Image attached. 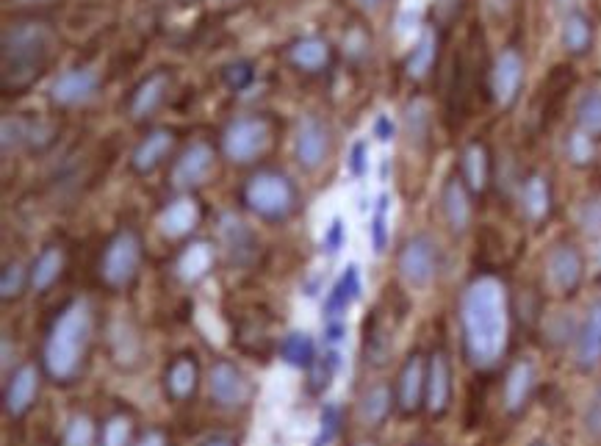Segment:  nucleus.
Returning <instances> with one entry per match:
<instances>
[{
	"mask_svg": "<svg viewBox=\"0 0 601 446\" xmlns=\"http://www.w3.org/2000/svg\"><path fill=\"white\" fill-rule=\"evenodd\" d=\"M53 37L42 23H17L3 31V86L25 89L39 78L50 59Z\"/></svg>",
	"mask_w": 601,
	"mask_h": 446,
	"instance_id": "7ed1b4c3",
	"label": "nucleus"
},
{
	"mask_svg": "<svg viewBox=\"0 0 601 446\" xmlns=\"http://www.w3.org/2000/svg\"><path fill=\"white\" fill-rule=\"evenodd\" d=\"M133 424L128 416H111L109 422L103 424L100 433V446H131Z\"/></svg>",
	"mask_w": 601,
	"mask_h": 446,
	"instance_id": "79ce46f5",
	"label": "nucleus"
},
{
	"mask_svg": "<svg viewBox=\"0 0 601 446\" xmlns=\"http://www.w3.org/2000/svg\"><path fill=\"white\" fill-rule=\"evenodd\" d=\"M535 380H538V372H535V363L529 358H521L507 369L505 388H502V405H505L507 413L516 416L527 408L532 391H535Z\"/></svg>",
	"mask_w": 601,
	"mask_h": 446,
	"instance_id": "a211bd4d",
	"label": "nucleus"
},
{
	"mask_svg": "<svg viewBox=\"0 0 601 446\" xmlns=\"http://www.w3.org/2000/svg\"><path fill=\"white\" fill-rule=\"evenodd\" d=\"M322 341H325V347H336V350H341L344 341H347V319H325Z\"/></svg>",
	"mask_w": 601,
	"mask_h": 446,
	"instance_id": "de8ad7c7",
	"label": "nucleus"
},
{
	"mask_svg": "<svg viewBox=\"0 0 601 446\" xmlns=\"http://www.w3.org/2000/svg\"><path fill=\"white\" fill-rule=\"evenodd\" d=\"M394 408V394L385 383L369 386L358 399V419L366 427H380L388 419V413Z\"/></svg>",
	"mask_w": 601,
	"mask_h": 446,
	"instance_id": "cd10ccee",
	"label": "nucleus"
},
{
	"mask_svg": "<svg viewBox=\"0 0 601 446\" xmlns=\"http://www.w3.org/2000/svg\"><path fill=\"white\" fill-rule=\"evenodd\" d=\"M219 236H222V242H225V247L230 250V255L239 258L241 253H253V233H250V228H247L241 219L233 217V214H225V217H222V222H219Z\"/></svg>",
	"mask_w": 601,
	"mask_h": 446,
	"instance_id": "72a5a7b5",
	"label": "nucleus"
},
{
	"mask_svg": "<svg viewBox=\"0 0 601 446\" xmlns=\"http://www.w3.org/2000/svg\"><path fill=\"white\" fill-rule=\"evenodd\" d=\"M524 86V56L516 48H505L491 67V95L493 100L507 109L513 106Z\"/></svg>",
	"mask_w": 601,
	"mask_h": 446,
	"instance_id": "9b49d317",
	"label": "nucleus"
},
{
	"mask_svg": "<svg viewBox=\"0 0 601 446\" xmlns=\"http://www.w3.org/2000/svg\"><path fill=\"white\" fill-rule=\"evenodd\" d=\"M222 78H225V84H228L230 89L241 92V89H247V86L253 84V64H250V61H233V64H228V67L222 70Z\"/></svg>",
	"mask_w": 601,
	"mask_h": 446,
	"instance_id": "c03bdc74",
	"label": "nucleus"
},
{
	"mask_svg": "<svg viewBox=\"0 0 601 446\" xmlns=\"http://www.w3.org/2000/svg\"><path fill=\"white\" fill-rule=\"evenodd\" d=\"M327 153H330V133L319 120L313 117H305L297 128V136H294V158L302 169H319L327 161Z\"/></svg>",
	"mask_w": 601,
	"mask_h": 446,
	"instance_id": "ddd939ff",
	"label": "nucleus"
},
{
	"mask_svg": "<svg viewBox=\"0 0 601 446\" xmlns=\"http://www.w3.org/2000/svg\"><path fill=\"white\" fill-rule=\"evenodd\" d=\"M214 244L211 242H192L181 255H178V278L183 283H200L208 278V272L214 269Z\"/></svg>",
	"mask_w": 601,
	"mask_h": 446,
	"instance_id": "393cba45",
	"label": "nucleus"
},
{
	"mask_svg": "<svg viewBox=\"0 0 601 446\" xmlns=\"http://www.w3.org/2000/svg\"><path fill=\"white\" fill-rule=\"evenodd\" d=\"M344 366V350H336V347H325L322 358H316V363L311 366L313 372V386L316 388H327L333 383V377L341 372Z\"/></svg>",
	"mask_w": 601,
	"mask_h": 446,
	"instance_id": "58836bf2",
	"label": "nucleus"
},
{
	"mask_svg": "<svg viewBox=\"0 0 601 446\" xmlns=\"http://www.w3.org/2000/svg\"><path fill=\"white\" fill-rule=\"evenodd\" d=\"M585 278V258L574 244H557L546 255V283L554 294H574Z\"/></svg>",
	"mask_w": 601,
	"mask_h": 446,
	"instance_id": "6e6552de",
	"label": "nucleus"
},
{
	"mask_svg": "<svg viewBox=\"0 0 601 446\" xmlns=\"http://www.w3.org/2000/svg\"><path fill=\"white\" fill-rule=\"evenodd\" d=\"M272 142V128L264 117H239L222 133V153L233 164H250L258 156H264Z\"/></svg>",
	"mask_w": 601,
	"mask_h": 446,
	"instance_id": "423d86ee",
	"label": "nucleus"
},
{
	"mask_svg": "<svg viewBox=\"0 0 601 446\" xmlns=\"http://www.w3.org/2000/svg\"><path fill=\"white\" fill-rule=\"evenodd\" d=\"M289 61L302 73H319L330 61V45L322 37H302L289 48Z\"/></svg>",
	"mask_w": 601,
	"mask_h": 446,
	"instance_id": "bb28decb",
	"label": "nucleus"
},
{
	"mask_svg": "<svg viewBox=\"0 0 601 446\" xmlns=\"http://www.w3.org/2000/svg\"><path fill=\"white\" fill-rule=\"evenodd\" d=\"M89 338H92V311L86 300H73L53 319L42 350L45 369L56 383H67L81 372Z\"/></svg>",
	"mask_w": 601,
	"mask_h": 446,
	"instance_id": "f03ea898",
	"label": "nucleus"
},
{
	"mask_svg": "<svg viewBox=\"0 0 601 446\" xmlns=\"http://www.w3.org/2000/svg\"><path fill=\"white\" fill-rule=\"evenodd\" d=\"M142 264V242L133 230H120L100 255V278L111 289H125Z\"/></svg>",
	"mask_w": 601,
	"mask_h": 446,
	"instance_id": "39448f33",
	"label": "nucleus"
},
{
	"mask_svg": "<svg viewBox=\"0 0 601 446\" xmlns=\"http://www.w3.org/2000/svg\"><path fill=\"white\" fill-rule=\"evenodd\" d=\"M460 178L471 194H482L491 181V153L482 142H471L460 153Z\"/></svg>",
	"mask_w": 601,
	"mask_h": 446,
	"instance_id": "5701e85b",
	"label": "nucleus"
},
{
	"mask_svg": "<svg viewBox=\"0 0 601 446\" xmlns=\"http://www.w3.org/2000/svg\"><path fill=\"white\" fill-rule=\"evenodd\" d=\"M363 297V275L358 264H349L325 297V319H347L349 308Z\"/></svg>",
	"mask_w": 601,
	"mask_h": 446,
	"instance_id": "f3484780",
	"label": "nucleus"
},
{
	"mask_svg": "<svg viewBox=\"0 0 601 446\" xmlns=\"http://www.w3.org/2000/svg\"><path fill=\"white\" fill-rule=\"evenodd\" d=\"M366 169H369V145L361 139L349 150V172L361 178V175H366Z\"/></svg>",
	"mask_w": 601,
	"mask_h": 446,
	"instance_id": "09e8293b",
	"label": "nucleus"
},
{
	"mask_svg": "<svg viewBox=\"0 0 601 446\" xmlns=\"http://www.w3.org/2000/svg\"><path fill=\"white\" fill-rule=\"evenodd\" d=\"M294 186L280 172H258L244 186V205L261 219H286L294 211Z\"/></svg>",
	"mask_w": 601,
	"mask_h": 446,
	"instance_id": "20e7f679",
	"label": "nucleus"
},
{
	"mask_svg": "<svg viewBox=\"0 0 601 446\" xmlns=\"http://www.w3.org/2000/svg\"><path fill=\"white\" fill-rule=\"evenodd\" d=\"M197 380H200V372H197V363L192 358H178V361L172 363L164 374V386H167V394L172 399H189L197 391Z\"/></svg>",
	"mask_w": 601,
	"mask_h": 446,
	"instance_id": "7c9ffc66",
	"label": "nucleus"
},
{
	"mask_svg": "<svg viewBox=\"0 0 601 446\" xmlns=\"http://www.w3.org/2000/svg\"><path fill=\"white\" fill-rule=\"evenodd\" d=\"M95 441V422L86 413H75L73 419L67 422V427H64V435H61V446H95Z\"/></svg>",
	"mask_w": 601,
	"mask_h": 446,
	"instance_id": "4c0bfd02",
	"label": "nucleus"
},
{
	"mask_svg": "<svg viewBox=\"0 0 601 446\" xmlns=\"http://www.w3.org/2000/svg\"><path fill=\"white\" fill-rule=\"evenodd\" d=\"M17 3H25V6H34V3H48V0H17Z\"/></svg>",
	"mask_w": 601,
	"mask_h": 446,
	"instance_id": "4d7b16f0",
	"label": "nucleus"
},
{
	"mask_svg": "<svg viewBox=\"0 0 601 446\" xmlns=\"http://www.w3.org/2000/svg\"><path fill=\"white\" fill-rule=\"evenodd\" d=\"M280 358L291 369H311L316 363V341L305 330H291L280 341Z\"/></svg>",
	"mask_w": 601,
	"mask_h": 446,
	"instance_id": "c756f323",
	"label": "nucleus"
},
{
	"mask_svg": "<svg viewBox=\"0 0 601 446\" xmlns=\"http://www.w3.org/2000/svg\"><path fill=\"white\" fill-rule=\"evenodd\" d=\"M217 3H225V6H228V3H236V0H217Z\"/></svg>",
	"mask_w": 601,
	"mask_h": 446,
	"instance_id": "bf43d9fd",
	"label": "nucleus"
},
{
	"mask_svg": "<svg viewBox=\"0 0 601 446\" xmlns=\"http://www.w3.org/2000/svg\"><path fill=\"white\" fill-rule=\"evenodd\" d=\"M463 352L474 369H493L510 341V300L505 283L493 275L474 278L460 297Z\"/></svg>",
	"mask_w": 601,
	"mask_h": 446,
	"instance_id": "f257e3e1",
	"label": "nucleus"
},
{
	"mask_svg": "<svg viewBox=\"0 0 601 446\" xmlns=\"http://www.w3.org/2000/svg\"><path fill=\"white\" fill-rule=\"evenodd\" d=\"M452 402V366L446 352H433L427 358V394H424V408L433 416H444Z\"/></svg>",
	"mask_w": 601,
	"mask_h": 446,
	"instance_id": "4468645a",
	"label": "nucleus"
},
{
	"mask_svg": "<svg viewBox=\"0 0 601 446\" xmlns=\"http://www.w3.org/2000/svg\"><path fill=\"white\" fill-rule=\"evenodd\" d=\"M25 286H31V269H25L20 261L3 266V275H0V297L3 300H14L23 294Z\"/></svg>",
	"mask_w": 601,
	"mask_h": 446,
	"instance_id": "ea45409f",
	"label": "nucleus"
},
{
	"mask_svg": "<svg viewBox=\"0 0 601 446\" xmlns=\"http://www.w3.org/2000/svg\"><path fill=\"white\" fill-rule=\"evenodd\" d=\"M557 3H560V6H568V3H574V0H557Z\"/></svg>",
	"mask_w": 601,
	"mask_h": 446,
	"instance_id": "13d9d810",
	"label": "nucleus"
},
{
	"mask_svg": "<svg viewBox=\"0 0 601 446\" xmlns=\"http://www.w3.org/2000/svg\"><path fill=\"white\" fill-rule=\"evenodd\" d=\"M169 89V75L167 73H153L147 75L142 84L133 89L131 103H128V109H131L133 120H147L153 111H158V106L164 103V97H167Z\"/></svg>",
	"mask_w": 601,
	"mask_h": 446,
	"instance_id": "b1692460",
	"label": "nucleus"
},
{
	"mask_svg": "<svg viewBox=\"0 0 601 446\" xmlns=\"http://www.w3.org/2000/svg\"><path fill=\"white\" fill-rule=\"evenodd\" d=\"M9 361H12V341L3 338V369H9Z\"/></svg>",
	"mask_w": 601,
	"mask_h": 446,
	"instance_id": "864d4df0",
	"label": "nucleus"
},
{
	"mask_svg": "<svg viewBox=\"0 0 601 446\" xmlns=\"http://www.w3.org/2000/svg\"><path fill=\"white\" fill-rule=\"evenodd\" d=\"M424 394H427V361L419 352H413L397 380V405L402 413H416L424 405Z\"/></svg>",
	"mask_w": 601,
	"mask_h": 446,
	"instance_id": "2eb2a0df",
	"label": "nucleus"
},
{
	"mask_svg": "<svg viewBox=\"0 0 601 446\" xmlns=\"http://www.w3.org/2000/svg\"><path fill=\"white\" fill-rule=\"evenodd\" d=\"M521 208L529 222H543L552 214V186L543 175H529L521 186Z\"/></svg>",
	"mask_w": 601,
	"mask_h": 446,
	"instance_id": "a878e982",
	"label": "nucleus"
},
{
	"mask_svg": "<svg viewBox=\"0 0 601 446\" xmlns=\"http://www.w3.org/2000/svg\"><path fill=\"white\" fill-rule=\"evenodd\" d=\"M200 446H236V441H233L230 435H211V438H205Z\"/></svg>",
	"mask_w": 601,
	"mask_h": 446,
	"instance_id": "603ef678",
	"label": "nucleus"
},
{
	"mask_svg": "<svg viewBox=\"0 0 601 446\" xmlns=\"http://www.w3.org/2000/svg\"><path fill=\"white\" fill-rule=\"evenodd\" d=\"M200 203L194 197H178L158 214V230L164 239H186L200 225Z\"/></svg>",
	"mask_w": 601,
	"mask_h": 446,
	"instance_id": "6ab92c4d",
	"label": "nucleus"
},
{
	"mask_svg": "<svg viewBox=\"0 0 601 446\" xmlns=\"http://www.w3.org/2000/svg\"><path fill=\"white\" fill-rule=\"evenodd\" d=\"M344 244H347V225H344V219H330V225H327L325 233H322V250H325L327 255H338Z\"/></svg>",
	"mask_w": 601,
	"mask_h": 446,
	"instance_id": "a18cd8bd",
	"label": "nucleus"
},
{
	"mask_svg": "<svg viewBox=\"0 0 601 446\" xmlns=\"http://www.w3.org/2000/svg\"><path fill=\"white\" fill-rule=\"evenodd\" d=\"M39 394V369L37 366H31V363H25L20 366L17 372L9 377V386H6V413L14 416V419H20L25 416L31 405H34V399Z\"/></svg>",
	"mask_w": 601,
	"mask_h": 446,
	"instance_id": "4be33fe9",
	"label": "nucleus"
},
{
	"mask_svg": "<svg viewBox=\"0 0 601 446\" xmlns=\"http://www.w3.org/2000/svg\"><path fill=\"white\" fill-rule=\"evenodd\" d=\"M133 446H167V435L161 433V430H147Z\"/></svg>",
	"mask_w": 601,
	"mask_h": 446,
	"instance_id": "3c124183",
	"label": "nucleus"
},
{
	"mask_svg": "<svg viewBox=\"0 0 601 446\" xmlns=\"http://www.w3.org/2000/svg\"><path fill=\"white\" fill-rule=\"evenodd\" d=\"M435 56H438V37H435L433 31H424L419 42H416V48L410 50L408 61H405L408 78H413V81L427 78V73L433 70Z\"/></svg>",
	"mask_w": 601,
	"mask_h": 446,
	"instance_id": "473e14b6",
	"label": "nucleus"
},
{
	"mask_svg": "<svg viewBox=\"0 0 601 446\" xmlns=\"http://www.w3.org/2000/svg\"><path fill=\"white\" fill-rule=\"evenodd\" d=\"M358 3H361L363 9H374V6H380L383 0H358Z\"/></svg>",
	"mask_w": 601,
	"mask_h": 446,
	"instance_id": "5fc2aeb1",
	"label": "nucleus"
},
{
	"mask_svg": "<svg viewBox=\"0 0 601 446\" xmlns=\"http://www.w3.org/2000/svg\"><path fill=\"white\" fill-rule=\"evenodd\" d=\"M372 133L377 136V142H391L397 136V125L388 114H377V120L372 125Z\"/></svg>",
	"mask_w": 601,
	"mask_h": 446,
	"instance_id": "8fccbe9b",
	"label": "nucleus"
},
{
	"mask_svg": "<svg viewBox=\"0 0 601 446\" xmlns=\"http://www.w3.org/2000/svg\"><path fill=\"white\" fill-rule=\"evenodd\" d=\"M560 42H563L565 53L571 56H585L593 45V23L588 20V14L568 12L560 28Z\"/></svg>",
	"mask_w": 601,
	"mask_h": 446,
	"instance_id": "c85d7f7f",
	"label": "nucleus"
},
{
	"mask_svg": "<svg viewBox=\"0 0 601 446\" xmlns=\"http://www.w3.org/2000/svg\"><path fill=\"white\" fill-rule=\"evenodd\" d=\"M61 272H64V253L59 247H45L31 264V289L37 294L48 291L61 278Z\"/></svg>",
	"mask_w": 601,
	"mask_h": 446,
	"instance_id": "2f4dec72",
	"label": "nucleus"
},
{
	"mask_svg": "<svg viewBox=\"0 0 601 446\" xmlns=\"http://www.w3.org/2000/svg\"><path fill=\"white\" fill-rule=\"evenodd\" d=\"M361 446H372V444H361Z\"/></svg>",
	"mask_w": 601,
	"mask_h": 446,
	"instance_id": "680f3d73",
	"label": "nucleus"
},
{
	"mask_svg": "<svg viewBox=\"0 0 601 446\" xmlns=\"http://www.w3.org/2000/svg\"><path fill=\"white\" fill-rule=\"evenodd\" d=\"M593 242H596V261H599V264H601V233H599V236H596V239H593Z\"/></svg>",
	"mask_w": 601,
	"mask_h": 446,
	"instance_id": "6e6d98bb",
	"label": "nucleus"
},
{
	"mask_svg": "<svg viewBox=\"0 0 601 446\" xmlns=\"http://www.w3.org/2000/svg\"><path fill=\"white\" fill-rule=\"evenodd\" d=\"M579 225L588 233L590 239H596L601 233V200H588L579 211Z\"/></svg>",
	"mask_w": 601,
	"mask_h": 446,
	"instance_id": "49530a36",
	"label": "nucleus"
},
{
	"mask_svg": "<svg viewBox=\"0 0 601 446\" xmlns=\"http://www.w3.org/2000/svg\"><path fill=\"white\" fill-rule=\"evenodd\" d=\"M214 161H217L214 147L208 142H192L172 167V186L183 189V192H192L197 186H203L214 172Z\"/></svg>",
	"mask_w": 601,
	"mask_h": 446,
	"instance_id": "9d476101",
	"label": "nucleus"
},
{
	"mask_svg": "<svg viewBox=\"0 0 601 446\" xmlns=\"http://www.w3.org/2000/svg\"><path fill=\"white\" fill-rule=\"evenodd\" d=\"M338 433H341V408L336 402H327L322 413H319V427H316L313 446H333Z\"/></svg>",
	"mask_w": 601,
	"mask_h": 446,
	"instance_id": "a19ab883",
	"label": "nucleus"
},
{
	"mask_svg": "<svg viewBox=\"0 0 601 446\" xmlns=\"http://www.w3.org/2000/svg\"><path fill=\"white\" fill-rule=\"evenodd\" d=\"M397 269L408 289H430L438 278V244L430 236H413L399 250Z\"/></svg>",
	"mask_w": 601,
	"mask_h": 446,
	"instance_id": "0eeeda50",
	"label": "nucleus"
},
{
	"mask_svg": "<svg viewBox=\"0 0 601 446\" xmlns=\"http://www.w3.org/2000/svg\"><path fill=\"white\" fill-rule=\"evenodd\" d=\"M100 86V75L89 67H75V70H67L61 73L53 86H50V100L53 106H61V109H73V106H81L86 100H92Z\"/></svg>",
	"mask_w": 601,
	"mask_h": 446,
	"instance_id": "f8f14e48",
	"label": "nucleus"
},
{
	"mask_svg": "<svg viewBox=\"0 0 601 446\" xmlns=\"http://www.w3.org/2000/svg\"><path fill=\"white\" fill-rule=\"evenodd\" d=\"M208 394L217 402L219 408H244L250 402L253 386L244 377L239 366H233L228 361H219L211 366L208 372Z\"/></svg>",
	"mask_w": 601,
	"mask_h": 446,
	"instance_id": "1a4fd4ad",
	"label": "nucleus"
},
{
	"mask_svg": "<svg viewBox=\"0 0 601 446\" xmlns=\"http://www.w3.org/2000/svg\"><path fill=\"white\" fill-rule=\"evenodd\" d=\"M574 361L582 372H593L601 363V300L590 302L585 311V319L577 330Z\"/></svg>",
	"mask_w": 601,
	"mask_h": 446,
	"instance_id": "dca6fc26",
	"label": "nucleus"
},
{
	"mask_svg": "<svg viewBox=\"0 0 601 446\" xmlns=\"http://www.w3.org/2000/svg\"><path fill=\"white\" fill-rule=\"evenodd\" d=\"M582 427H585V433L593 444H601V388L590 394L585 413H582Z\"/></svg>",
	"mask_w": 601,
	"mask_h": 446,
	"instance_id": "37998d69",
	"label": "nucleus"
},
{
	"mask_svg": "<svg viewBox=\"0 0 601 446\" xmlns=\"http://www.w3.org/2000/svg\"><path fill=\"white\" fill-rule=\"evenodd\" d=\"M565 156L574 167H590L596 158V139L585 131H571L565 139Z\"/></svg>",
	"mask_w": 601,
	"mask_h": 446,
	"instance_id": "e433bc0d",
	"label": "nucleus"
},
{
	"mask_svg": "<svg viewBox=\"0 0 601 446\" xmlns=\"http://www.w3.org/2000/svg\"><path fill=\"white\" fill-rule=\"evenodd\" d=\"M529 446H549V444H543V441H535V444H529Z\"/></svg>",
	"mask_w": 601,
	"mask_h": 446,
	"instance_id": "052dcab7",
	"label": "nucleus"
},
{
	"mask_svg": "<svg viewBox=\"0 0 601 446\" xmlns=\"http://www.w3.org/2000/svg\"><path fill=\"white\" fill-rule=\"evenodd\" d=\"M388 222H391V197L380 194L372 211V219H369V236H372L374 253H383L385 247H388V236H391Z\"/></svg>",
	"mask_w": 601,
	"mask_h": 446,
	"instance_id": "c9c22d12",
	"label": "nucleus"
},
{
	"mask_svg": "<svg viewBox=\"0 0 601 446\" xmlns=\"http://www.w3.org/2000/svg\"><path fill=\"white\" fill-rule=\"evenodd\" d=\"M441 208H444V219L452 233H466L474 217V205H471L469 186L463 178H449L441 192Z\"/></svg>",
	"mask_w": 601,
	"mask_h": 446,
	"instance_id": "412c9836",
	"label": "nucleus"
},
{
	"mask_svg": "<svg viewBox=\"0 0 601 446\" xmlns=\"http://www.w3.org/2000/svg\"><path fill=\"white\" fill-rule=\"evenodd\" d=\"M172 147H175V133L167 131V128H156V131H150L139 145L133 147L131 153L133 172H139V175L156 172V169L167 161V156L172 153Z\"/></svg>",
	"mask_w": 601,
	"mask_h": 446,
	"instance_id": "aec40b11",
	"label": "nucleus"
},
{
	"mask_svg": "<svg viewBox=\"0 0 601 446\" xmlns=\"http://www.w3.org/2000/svg\"><path fill=\"white\" fill-rule=\"evenodd\" d=\"M577 128L593 136L596 142L601 139V89H590V92L579 97Z\"/></svg>",
	"mask_w": 601,
	"mask_h": 446,
	"instance_id": "f704fd0d",
	"label": "nucleus"
}]
</instances>
